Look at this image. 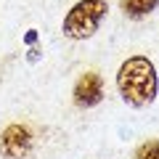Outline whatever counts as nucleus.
<instances>
[{
    "instance_id": "nucleus-1",
    "label": "nucleus",
    "mask_w": 159,
    "mask_h": 159,
    "mask_svg": "<svg viewBox=\"0 0 159 159\" xmlns=\"http://www.w3.org/2000/svg\"><path fill=\"white\" fill-rule=\"evenodd\" d=\"M117 90L122 101L133 109L151 106L159 93V77L157 66L146 56H130L117 69Z\"/></svg>"
},
{
    "instance_id": "nucleus-2",
    "label": "nucleus",
    "mask_w": 159,
    "mask_h": 159,
    "mask_svg": "<svg viewBox=\"0 0 159 159\" xmlns=\"http://www.w3.org/2000/svg\"><path fill=\"white\" fill-rule=\"evenodd\" d=\"M106 11H109L106 0H80V3H74L66 11L64 24H61L64 37H69V40L93 37L98 32V27H101V21L106 19Z\"/></svg>"
},
{
    "instance_id": "nucleus-3",
    "label": "nucleus",
    "mask_w": 159,
    "mask_h": 159,
    "mask_svg": "<svg viewBox=\"0 0 159 159\" xmlns=\"http://www.w3.org/2000/svg\"><path fill=\"white\" fill-rule=\"evenodd\" d=\"M32 151V133L27 125H8L0 133V157L3 159H24Z\"/></svg>"
},
{
    "instance_id": "nucleus-4",
    "label": "nucleus",
    "mask_w": 159,
    "mask_h": 159,
    "mask_svg": "<svg viewBox=\"0 0 159 159\" xmlns=\"http://www.w3.org/2000/svg\"><path fill=\"white\" fill-rule=\"evenodd\" d=\"M101 98H103V80H101V74L98 72H85L82 77L77 80L74 93H72L74 106L90 109V106H98Z\"/></svg>"
},
{
    "instance_id": "nucleus-5",
    "label": "nucleus",
    "mask_w": 159,
    "mask_h": 159,
    "mask_svg": "<svg viewBox=\"0 0 159 159\" xmlns=\"http://www.w3.org/2000/svg\"><path fill=\"white\" fill-rule=\"evenodd\" d=\"M119 8L127 19H146L159 8V0H119Z\"/></svg>"
},
{
    "instance_id": "nucleus-6",
    "label": "nucleus",
    "mask_w": 159,
    "mask_h": 159,
    "mask_svg": "<svg viewBox=\"0 0 159 159\" xmlns=\"http://www.w3.org/2000/svg\"><path fill=\"white\" fill-rule=\"evenodd\" d=\"M133 159H159V141H143L141 146L135 148V154H133Z\"/></svg>"
},
{
    "instance_id": "nucleus-7",
    "label": "nucleus",
    "mask_w": 159,
    "mask_h": 159,
    "mask_svg": "<svg viewBox=\"0 0 159 159\" xmlns=\"http://www.w3.org/2000/svg\"><path fill=\"white\" fill-rule=\"evenodd\" d=\"M24 40H27V45H34V43H37V29H29Z\"/></svg>"
},
{
    "instance_id": "nucleus-8",
    "label": "nucleus",
    "mask_w": 159,
    "mask_h": 159,
    "mask_svg": "<svg viewBox=\"0 0 159 159\" xmlns=\"http://www.w3.org/2000/svg\"><path fill=\"white\" fill-rule=\"evenodd\" d=\"M37 58H40V51H37V48H32V51H29V61H37Z\"/></svg>"
}]
</instances>
